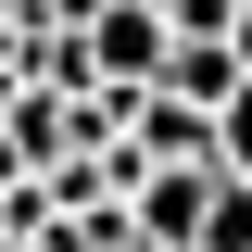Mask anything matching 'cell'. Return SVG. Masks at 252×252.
<instances>
[{
    "mask_svg": "<svg viewBox=\"0 0 252 252\" xmlns=\"http://www.w3.org/2000/svg\"><path fill=\"white\" fill-rule=\"evenodd\" d=\"M126 252H164V240H126Z\"/></svg>",
    "mask_w": 252,
    "mask_h": 252,
    "instance_id": "7c38bea8",
    "label": "cell"
},
{
    "mask_svg": "<svg viewBox=\"0 0 252 252\" xmlns=\"http://www.w3.org/2000/svg\"><path fill=\"white\" fill-rule=\"evenodd\" d=\"M189 252H252V177H215V215H202Z\"/></svg>",
    "mask_w": 252,
    "mask_h": 252,
    "instance_id": "5b68a950",
    "label": "cell"
},
{
    "mask_svg": "<svg viewBox=\"0 0 252 252\" xmlns=\"http://www.w3.org/2000/svg\"><path fill=\"white\" fill-rule=\"evenodd\" d=\"M13 177H38V164H26V139H13V114H0V189Z\"/></svg>",
    "mask_w": 252,
    "mask_h": 252,
    "instance_id": "52a82bcc",
    "label": "cell"
},
{
    "mask_svg": "<svg viewBox=\"0 0 252 252\" xmlns=\"http://www.w3.org/2000/svg\"><path fill=\"white\" fill-rule=\"evenodd\" d=\"M252 63H240V38H164V76L152 89H177L189 114H227V89H240Z\"/></svg>",
    "mask_w": 252,
    "mask_h": 252,
    "instance_id": "3957f363",
    "label": "cell"
},
{
    "mask_svg": "<svg viewBox=\"0 0 252 252\" xmlns=\"http://www.w3.org/2000/svg\"><path fill=\"white\" fill-rule=\"evenodd\" d=\"M164 38H177V26H164V0H114V13L89 26V76L139 101V89L164 76Z\"/></svg>",
    "mask_w": 252,
    "mask_h": 252,
    "instance_id": "6da1fadb",
    "label": "cell"
},
{
    "mask_svg": "<svg viewBox=\"0 0 252 252\" xmlns=\"http://www.w3.org/2000/svg\"><path fill=\"white\" fill-rule=\"evenodd\" d=\"M0 38H26V0H0Z\"/></svg>",
    "mask_w": 252,
    "mask_h": 252,
    "instance_id": "9c48e42d",
    "label": "cell"
},
{
    "mask_svg": "<svg viewBox=\"0 0 252 252\" xmlns=\"http://www.w3.org/2000/svg\"><path fill=\"white\" fill-rule=\"evenodd\" d=\"M13 89H26V51H13V38H0V114H13Z\"/></svg>",
    "mask_w": 252,
    "mask_h": 252,
    "instance_id": "ba28073f",
    "label": "cell"
},
{
    "mask_svg": "<svg viewBox=\"0 0 252 252\" xmlns=\"http://www.w3.org/2000/svg\"><path fill=\"white\" fill-rule=\"evenodd\" d=\"M215 177H227V164H152V177H139V202H126V215H139V240L189 252V240H202V215H215Z\"/></svg>",
    "mask_w": 252,
    "mask_h": 252,
    "instance_id": "7a4b0ae2",
    "label": "cell"
},
{
    "mask_svg": "<svg viewBox=\"0 0 252 252\" xmlns=\"http://www.w3.org/2000/svg\"><path fill=\"white\" fill-rule=\"evenodd\" d=\"M240 63H252V13H240Z\"/></svg>",
    "mask_w": 252,
    "mask_h": 252,
    "instance_id": "30bf717a",
    "label": "cell"
},
{
    "mask_svg": "<svg viewBox=\"0 0 252 252\" xmlns=\"http://www.w3.org/2000/svg\"><path fill=\"white\" fill-rule=\"evenodd\" d=\"M215 164H227V177H252V76L227 89V114H215Z\"/></svg>",
    "mask_w": 252,
    "mask_h": 252,
    "instance_id": "8992f818",
    "label": "cell"
},
{
    "mask_svg": "<svg viewBox=\"0 0 252 252\" xmlns=\"http://www.w3.org/2000/svg\"><path fill=\"white\" fill-rule=\"evenodd\" d=\"M126 139L152 164H215V114H189L177 89H139V114H126Z\"/></svg>",
    "mask_w": 252,
    "mask_h": 252,
    "instance_id": "277c9868",
    "label": "cell"
},
{
    "mask_svg": "<svg viewBox=\"0 0 252 252\" xmlns=\"http://www.w3.org/2000/svg\"><path fill=\"white\" fill-rule=\"evenodd\" d=\"M0 252H26V240H13V227H0Z\"/></svg>",
    "mask_w": 252,
    "mask_h": 252,
    "instance_id": "8fae6325",
    "label": "cell"
}]
</instances>
